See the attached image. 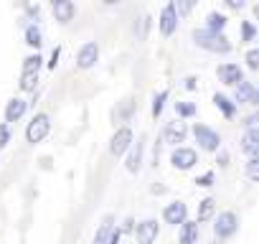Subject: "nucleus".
<instances>
[{
	"instance_id": "nucleus-1",
	"label": "nucleus",
	"mask_w": 259,
	"mask_h": 244,
	"mask_svg": "<svg viewBox=\"0 0 259 244\" xmlns=\"http://www.w3.org/2000/svg\"><path fill=\"white\" fill-rule=\"evenodd\" d=\"M193 44L198 49H206L211 54H229L231 51V44L224 33H211L206 28H196L193 31Z\"/></svg>"
},
{
	"instance_id": "nucleus-2",
	"label": "nucleus",
	"mask_w": 259,
	"mask_h": 244,
	"mask_svg": "<svg viewBox=\"0 0 259 244\" xmlns=\"http://www.w3.org/2000/svg\"><path fill=\"white\" fill-rule=\"evenodd\" d=\"M193 138H196V143H198L201 150H208V153H219L221 150V135L213 128L193 125Z\"/></svg>"
},
{
	"instance_id": "nucleus-3",
	"label": "nucleus",
	"mask_w": 259,
	"mask_h": 244,
	"mask_svg": "<svg viewBox=\"0 0 259 244\" xmlns=\"http://www.w3.org/2000/svg\"><path fill=\"white\" fill-rule=\"evenodd\" d=\"M49 130H51V119H49V114H36L31 122H28V128H26V140L31 143V145H36V143H41L46 135H49Z\"/></svg>"
},
{
	"instance_id": "nucleus-4",
	"label": "nucleus",
	"mask_w": 259,
	"mask_h": 244,
	"mask_svg": "<svg viewBox=\"0 0 259 244\" xmlns=\"http://www.w3.org/2000/svg\"><path fill=\"white\" fill-rule=\"evenodd\" d=\"M236 229H239V219H236L234 211H221V214L216 216V221H213V234H216L219 239L234 236Z\"/></svg>"
},
{
	"instance_id": "nucleus-5",
	"label": "nucleus",
	"mask_w": 259,
	"mask_h": 244,
	"mask_svg": "<svg viewBox=\"0 0 259 244\" xmlns=\"http://www.w3.org/2000/svg\"><path fill=\"white\" fill-rule=\"evenodd\" d=\"M133 130L130 128H119L114 135H112V140H109V153L114 155V158H119V155H124L130 148H133Z\"/></svg>"
},
{
	"instance_id": "nucleus-6",
	"label": "nucleus",
	"mask_w": 259,
	"mask_h": 244,
	"mask_svg": "<svg viewBox=\"0 0 259 244\" xmlns=\"http://www.w3.org/2000/svg\"><path fill=\"white\" fill-rule=\"evenodd\" d=\"M216 76H219V82L221 84H226V87H239L241 82H244V71H241V66L239 64H221L219 69H216Z\"/></svg>"
},
{
	"instance_id": "nucleus-7",
	"label": "nucleus",
	"mask_w": 259,
	"mask_h": 244,
	"mask_svg": "<svg viewBox=\"0 0 259 244\" xmlns=\"http://www.w3.org/2000/svg\"><path fill=\"white\" fill-rule=\"evenodd\" d=\"M170 163L176 171H191L196 163H198V155L193 148H176L173 155H170Z\"/></svg>"
},
{
	"instance_id": "nucleus-8",
	"label": "nucleus",
	"mask_w": 259,
	"mask_h": 244,
	"mask_svg": "<svg viewBox=\"0 0 259 244\" xmlns=\"http://www.w3.org/2000/svg\"><path fill=\"white\" fill-rule=\"evenodd\" d=\"M158 231H160V224L155 219H145L138 224L135 229V236H138V244H153L158 239Z\"/></svg>"
},
{
	"instance_id": "nucleus-9",
	"label": "nucleus",
	"mask_w": 259,
	"mask_h": 244,
	"mask_svg": "<svg viewBox=\"0 0 259 244\" xmlns=\"http://www.w3.org/2000/svg\"><path fill=\"white\" fill-rule=\"evenodd\" d=\"M97 59H99V46L94 41H87L76 54V66L79 69H92L97 64Z\"/></svg>"
},
{
	"instance_id": "nucleus-10",
	"label": "nucleus",
	"mask_w": 259,
	"mask_h": 244,
	"mask_svg": "<svg viewBox=\"0 0 259 244\" xmlns=\"http://www.w3.org/2000/svg\"><path fill=\"white\" fill-rule=\"evenodd\" d=\"M178 28V11H176V3H168L160 13V33L163 36H173Z\"/></svg>"
},
{
	"instance_id": "nucleus-11",
	"label": "nucleus",
	"mask_w": 259,
	"mask_h": 244,
	"mask_svg": "<svg viewBox=\"0 0 259 244\" xmlns=\"http://www.w3.org/2000/svg\"><path fill=\"white\" fill-rule=\"evenodd\" d=\"M186 135H188L186 122H183V119H173V122H168V128H165V133H163V140H168L170 145H178V143L186 140Z\"/></svg>"
},
{
	"instance_id": "nucleus-12",
	"label": "nucleus",
	"mask_w": 259,
	"mask_h": 244,
	"mask_svg": "<svg viewBox=\"0 0 259 244\" xmlns=\"http://www.w3.org/2000/svg\"><path fill=\"white\" fill-rule=\"evenodd\" d=\"M186 216H188V209H186L183 201H173V204H168L165 211H163V219H165L168 224H173V226H181V224L186 221Z\"/></svg>"
},
{
	"instance_id": "nucleus-13",
	"label": "nucleus",
	"mask_w": 259,
	"mask_h": 244,
	"mask_svg": "<svg viewBox=\"0 0 259 244\" xmlns=\"http://www.w3.org/2000/svg\"><path fill=\"white\" fill-rule=\"evenodd\" d=\"M51 11H54V18L59 23H69L74 18V13H76V6L71 3V0H54Z\"/></svg>"
},
{
	"instance_id": "nucleus-14",
	"label": "nucleus",
	"mask_w": 259,
	"mask_h": 244,
	"mask_svg": "<svg viewBox=\"0 0 259 244\" xmlns=\"http://www.w3.org/2000/svg\"><path fill=\"white\" fill-rule=\"evenodd\" d=\"M241 150L249 158H259V130H246L241 135Z\"/></svg>"
},
{
	"instance_id": "nucleus-15",
	"label": "nucleus",
	"mask_w": 259,
	"mask_h": 244,
	"mask_svg": "<svg viewBox=\"0 0 259 244\" xmlns=\"http://www.w3.org/2000/svg\"><path fill=\"white\" fill-rule=\"evenodd\" d=\"M26 107H28V102H26V99H21V97L11 99V102H8V107H6V122H18V119L26 114Z\"/></svg>"
},
{
	"instance_id": "nucleus-16",
	"label": "nucleus",
	"mask_w": 259,
	"mask_h": 244,
	"mask_svg": "<svg viewBox=\"0 0 259 244\" xmlns=\"http://www.w3.org/2000/svg\"><path fill=\"white\" fill-rule=\"evenodd\" d=\"M127 171L130 173H138L140 171V166H143V143H133V148H130V153H127Z\"/></svg>"
},
{
	"instance_id": "nucleus-17",
	"label": "nucleus",
	"mask_w": 259,
	"mask_h": 244,
	"mask_svg": "<svg viewBox=\"0 0 259 244\" xmlns=\"http://www.w3.org/2000/svg\"><path fill=\"white\" fill-rule=\"evenodd\" d=\"M213 104L219 107V112L226 117V119H231L234 114H236V102L234 99H229L226 94H221V92H216L213 94Z\"/></svg>"
},
{
	"instance_id": "nucleus-18",
	"label": "nucleus",
	"mask_w": 259,
	"mask_h": 244,
	"mask_svg": "<svg viewBox=\"0 0 259 244\" xmlns=\"http://www.w3.org/2000/svg\"><path fill=\"white\" fill-rule=\"evenodd\" d=\"M198 239V224L196 221H183L181 231H178V241L181 244H196Z\"/></svg>"
},
{
	"instance_id": "nucleus-19",
	"label": "nucleus",
	"mask_w": 259,
	"mask_h": 244,
	"mask_svg": "<svg viewBox=\"0 0 259 244\" xmlns=\"http://www.w3.org/2000/svg\"><path fill=\"white\" fill-rule=\"evenodd\" d=\"M226 23H229V18L224 13H219V11H211L206 16V31H211V33H221Z\"/></svg>"
},
{
	"instance_id": "nucleus-20",
	"label": "nucleus",
	"mask_w": 259,
	"mask_h": 244,
	"mask_svg": "<svg viewBox=\"0 0 259 244\" xmlns=\"http://www.w3.org/2000/svg\"><path fill=\"white\" fill-rule=\"evenodd\" d=\"M133 112H135V99H133V97H127V99H122V102L117 104V109H114V119H117V122H127L130 117H133Z\"/></svg>"
},
{
	"instance_id": "nucleus-21",
	"label": "nucleus",
	"mask_w": 259,
	"mask_h": 244,
	"mask_svg": "<svg viewBox=\"0 0 259 244\" xmlns=\"http://www.w3.org/2000/svg\"><path fill=\"white\" fill-rule=\"evenodd\" d=\"M112 216H107L104 221H102V226L97 229V234H94V244H107L109 241V236H112Z\"/></svg>"
},
{
	"instance_id": "nucleus-22",
	"label": "nucleus",
	"mask_w": 259,
	"mask_h": 244,
	"mask_svg": "<svg viewBox=\"0 0 259 244\" xmlns=\"http://www.w3.org/2000/svg\"><path fill=\"white\" fill-rule=\"evenodd\" d=\"M254 84H249V82H241L239 87H236V94H234V102H251L254 99Z\"/></svg>"
},
{
	"instance_id": "nucleus-23",
	"label": "nucleus",
	"mask_w": 259,
	"mask_h": 244,
	"mask_svg": "<svg viewBox=\"0 0 259 244\" xmlns=\"http://www.w3.org/2000/svg\"><path fill=\"white\" fill-rule=\"evenodd\" d=\"M41 64H44V56H41V54L26 56V59H23V74H38Z\"/></svg>"
},
{
	"instance_id": "nucleus-24",
	"label": "nucleus",
	"mask_w": 259,
	"mask_h": 244,
	"mask_svg": "<svg viewBox=\"0 0 259 244\" xmlns=\"http://www.w3.org/2000/svg\"><path fill=\"white\" fill-rule=\"evenodd\" d=\"M26 44H28L31 49H41L44 36H41V28H38V26H28V28H26Z\"/></svg>"
},
{
	"instance_id": "nucleus-25",
	"label": "nucleus",
	"mask_w": 259,
	"mask_h": 244,
	"mask_svg": "<svg viewBox=\"0 0 259 244\" xmlns=\"http://www.w3.org/2000/svg\"><path fill=\"white\" fill-rule=\"evenodd\" d=\"M216 211V201L213 198H203L201 206H198V221H208Z\"/></svg>"
},
{
	"instance_id": "nucleus-26",
	"label": "nucleus",
	"mask_w": 259,
	"mask_h": 244,
	"mask_svg": "<svg viewBox=\"0 0 259 244\" xmlns=\"http://www.w3.org/2000/svg\"><path fill=\"white\" fill-rule=\"evenodd\" d=\"M38 87V74H23L21 76V89L23 92H33Z\"/></svg>"
},
{
	"instance_id": "nucleus-27",
	"label": "nucleus",
	"mask_w": 259,
	"mask_h": 244,
	"mask_svg": "<svg viewBox=\"0 0 259 244\" xmlns=\"http://www.w3.org/2000/svg\"><path fill=\"white\" fill-rule=\"evenodd\" d=\"M165 99H168V92H165V89L155 94V99H153V117H160V112H163V107H165Z\"/></svg>"
},
{
	"instance_id": "nucleus-28",
	"label": "nucleus",
	"mask_w": 259,
	"mask_h": 244,
	"mask_svg": "<svg viewBox=\"0 0 259 244\" xmlns=\"http://www.w3.org/2000/svg\"><path fill=\"white\" fill-rule=\"evenodd\" d=\"M246 178L254 181V183H259V158H249V163H246Z\"/></svg>"
},
{
	"instance_id": "nucleus-29",
	"label": "nucleus",
	"mask_w": 259,
	"mask_h": 244,
	"mask_svg": "<svg viewBox=\"0 0 259 244\" xmlns=\"http://www.w3.org/2000/svg\"><path fill=\"white\" fill-rule=\"evenodd\" d=\"M254 36H256V26L251 21H241V38L249 44V41H254Z\"/></svg>"
},
{
	"instance_id": "nucleus-30",
	"label": "nucleus",
	"mask_w": 259,
	"mask_h": 244,
	"mask_svg": "<svg viewBox=\"0 0 259 244\" xmlns=\"http://www.w3.org/2000/svg\"><path fill=\"white\" fill-rule=\"evenodd\" d=\"M176 112L181 117H193L196 114V104L193 102H176Z\"/></svg>"
},
{
	"instance_id": "nucleus-31",
	"label": "nucleus",
	"mask_w": 259,
	"mask_h": 244,
	"mask_svg": "<svg viewBox=\"0 0 259 244\" xmlns=\"http://www.w3.org/2000/svg\"><path fill=\"white\" fill-rule=\"evenodd\" d=\"M246 64H249V69H259V49H249L246 51Z\"/></svg>"
},
{
	"instance_id": "nucleus-32",
	"label": "nucleus",
	"mask_w": 259,
	"mask_h": 244,
	"mask_svg": "<svg viewBox=\"0 0 259 244\" xmlns=\"http://www.w3.org/2000/svg\"><path fill=\"white\" fill-rule=\"evenodd\" d=\"M196 186H201V188H208V186H213V173L208 171V173L198 176V178H196Z\"/></svg>"
},
{
	"instance_id": "nucleus-33",
	"label": "nucleus",
	"mask_w": 259,
	"mask_h": 244,
	"mask_svg": "<svg viewBox=\"0 0 259 244\" xmlns=\"http://www.w3.org/2000/svg\"><path fill=\"white\" fill-rule=\"evenodd\" d=\"M8 143H11V128L3 122V125H0V148H6Z\"/></svg>"
},
{
	"instance_id": "nucleus-34",
	"label": "nucleus",
	"mask_w": 259,
	"mask_h": 244,
	"mask_svg": "<svg viewBox=\"0 0 259 244\" xmlns=\"http://www.w3.org/2000/svg\"><path fill=\"white\" fill-rule=\"evenodd\" d=\"M176 11H178V13H191V11H193V3L183 0V3H178V6H176Z\"/></svg>"
},
{
	"instance_id": "nucleus-35",
	"label": "nucleus",
	"mask_w": 259,
	"mask_h": 244,
	"mask_svg": "<svg viewBox=\"0 0 259 244\" xmlns=\"http://www.w3.org/2000/svg\"><path fill=\"white\" fill-rule=\"evenodd\" d=\"M229 160H231V158H229V150H219V166H221V168H226V166H229Z\"/></svg>"
},
{
	"instance_id": "nucleus-36",
	"label": "nucleus",
	"mask_w": 259,
	"mask_h": 244,
	"mask_svg": "<svg viewBox=\"0 0 259 244\" xmlns=\"http://www.w3.org/2000/svg\"><path fill=\"white\" fill-rule=\"evenodd\" d=\"M59 54H61V49L56 46V49H54V54H51V61H49V66H51V69H56V64H59Z\"/></svg>"
},
{
	"instance_id": "nucleus-37",
	"label": "nucleus",
	"mask_w": 259,
	"mask_h": 244,
	"mask_svg": "<svg viewBox=\"0 0 259 244\" xmlns=\"http://www.w3.org/2000/svg\"><path fill=\"white\" fill-rule=\"evenodd\" d=\"M119 236H122V231H119V229H114V231H112V236H109V241H107V244H119Z\"/></svg>"
},
{
	"instance_id": "nucleus-38",
	"label": "nucleus",
	"mask_w": 259,
	"mask_h": 244,
	"mask_svg": "<svg viewBox=\"0 0 259 244\" xmlns=\"http://www.w3.org/2000/svg\"><path fill=\"white\" fill-rule=\"evenodd\" d=\"M226 3H229L231 8H236V11H239V8H244V3H241V0H226Z\"/></svg>"
},
{
	"instance_id": "nucleus-39",
	"label": "nucleus",
	"mask_w": 259,
	"mask_h": 244,
	"mask_svg": "<svg viewBox=\"0 0 259 244\" xmlns=\"http://www.w3.org/2000/svg\"><path fill=\"white\" fill-rule=\"evenodd\" d=\"M133 224H135L133 219H127V221H124V226H122L119 231H133Z\"/></svg>"
},
{
	"instance_id": "nucleus-40",
	"label": "nucleus",
	"mask_w": 259,
	"mask_h": 244,
	"mask_svg": "<svg viewBox=\"0 0 259 244\" xmlns=\"http://www.w3.org/2000/svg\"><path fill=\"white\" fill-rule=\"evenodd\" d=\"M186 89H196V79H193V76L186 79Z\"/></svg>"
},
{
	"instance_id": "nucleus-41",
	"label": "nucleus",
	"mask_w": 259,
	"mask_h": 244,
	"mask_svg": "<svg viewBox=\"0 0 259 244\" xmlns=\"http://www.w3.org/2000/svg\"><path fill=\"white\" fill-rule=\"evenodd\" d=\"M251 104H259V87L254 89V99H251Z\"/></svg>"
}]
</instances>
